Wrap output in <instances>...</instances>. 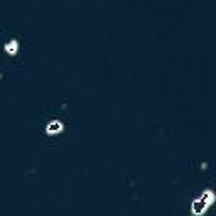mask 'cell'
Returning a JSON list of instances; mask_svg holds the SVG:
<instances>
[{
	"instance_id": "cell-1",
	"label": "cell",
	"mask_w": 216,
	"mask_h": 216,
	"mask_svg": "<svg viewBox=\"0 0 216 216\" xmlns=\"http://www.w3.org/2000/svg\"><path fill=\"white\" fill-rule=\"evenodd\" d=\"M59 128H61L59 123H51V125L48 127V132H51V130H59Z\"/></svg>"
}]
</instances>
